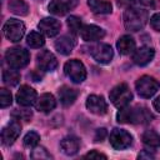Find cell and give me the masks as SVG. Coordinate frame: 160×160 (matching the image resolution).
I'll return each instance as SVG.
<instances>
[{"mask_svg":"<svg viewBox=\"0 0 160 160\" xmlns=\"http://www.w3.org/2000/svg\"><path fill=\"white\" fill-rule=\"evenodd\" d=\"M80 35H81L82 40H85V41H96V40H100L104 38L105 31L100 26H96V25H85V26H82Z\"/></svg>","mask_w":160,"mask_h":160,"instance_id":"e0dca14e","label":"cell"},{"mask_svg":"<svg viewBox=\"0 0 160 160\" xmlns=\"http://www.w3.org/2000/svg\"><path fill=\"white\" fill-rule=\"evenodd\" d=\"M148 21V12L138 8H128L124 12V25L129 31L141 30Z\"/></svg>","mask_w":160,"mask_h":160,"instance_id":"7a4b0ae2","label":"cell"},{"mask_svg":"<svg viewBox=\"0 0 160 160\" xmlns=\"http://www.w3.org/2000/svg\"><path fill=\"white\" fill-rule=\"evenodd\" d=\"M38 28H39V30L42 34H45L49 38H52V36H55V35L59 34L60 28H61V24L56 19H54V18H44L38 24Z\"/></svg>","mask_w":160,"mask_h":160,"instance_id":"9a60e30c","label":"cell"},{"mask_svg":"<svg viewBox=\"0 0 160 160\" xmlns=\"http://www.w3.org/2000/svg\"><path fill=\"white\" fill-rule=\"evenodd\" d=\"M142 142L150 148H160V135L154 130H146L142 134Z\"/></svg>","mask_w":160,"mask_h":160,"instance_id":"d4e9b609","label":"cell"},{"mask_svg":"<svg viewBox=\"0 0 160 160\" xmlns=\"http://www.w3.org/2000/svg\"><path fill=\"white\" fill-rule=\"evenodd\" d=\"M109 98L114 106L121 109L130 104V101L132 100V92L130 91L129 86L125 82H121L111 89Z\"/></svg>","mask_w":160,"mask_h":160,"instance_id":"3957f363","label":"cell"},{"mask_svg":"<svg viewBox=\"0 0 160 160\" xmlns=\"http://www.w3.org/2000/svg\"><path fill=\"white\" fill-rule=\"evenodd\" d=\"M58 95H59L60 102L64 106H70L75 102V100L78 98V91L69 86H61L58 91Z\"/></svg>","mask_w":160,"mask_h":160,"instance_id":"44dd1931","label":"cell"},{"mask_svg":"<svg viewBox=\"0 0 160 160\" xmlns=\"http://www.w3.org/2000/svg\"><path fill=\"white\" fill-rule=\"evenodd\" d=\"M84 158H86V159H106V155L98 152L96 150H92V151L88 152L86 155H84Z\"/></svg>","mask_w":160,"mask_h":160,"instance_id":"836d02e7","label":"cell"},{"mask_svg":"<svg viewBox=\"0 0 160 160\" xmlns=\"http://www.w3.org/2000/svg\"><path fill=\"white\" fill-rule=\"evenodd\" d=\"M135 88H136L138 94L141 98L149 99V98H151L159 90L160 84H159V81L155 78L149 76V75H144V76H141V78H139L136 80Z\"/></svg>","mask_w":160,"mask_h":160,"instance_id":"5b68a950","label":"cell"},{"mask_svg":"<svg viewBox=\"0 0 160 160\" xmlns=\"http://www.w3.org/2000/svg\"><path fill=\"white\" fill-rule=\"evenodd\" d=\"M152 115L146 108L136 106V108H121L116 115L119 122L122 124H144L150 121Z\"/></svg>","mask_w":160,"mask_h":160,"instance_id":"6da1fadb","label":"cell"},{"mask_svg":"<svg viewBox=\"0 0 160 160\" xmlns=\"http://www.w3.org/2000/svg\"><path fill=\"white\" fill-rule=\"evenodd\" d=\"M139 159H154L155 158V155L152 154V152H150V151H146V150H144V151H141L140 154H139V156H138Z\"/></svg>","mask_w":160,"mask_h":160,"instance_id":"d590c367","label":"cell"},{"mask_svg":"<svg viewBox=\"0 0 160 160\" xmlns=\"http://www.w3.org/2000/svg\"><path fill=\"white\" fill-rule=\"evenodd\" d=\"M9 10L16 15H26L29 12V6L24 0H11L9 2Z\"/></svg>","mask_w":160,"mask_h":160,"instance_id":"484cf974","label":"cell"},{"mask_svg":"<svg viewBox=\"0 0 160 160\" xmlns=\"http://www.w3.org/2000/svg\"><path fill=\"white\" fill-rule=\"evenodd\" d=\"M154 55H155V51H154L152 48H150V46H141V48H139L138 50L134 51L132 60H134V62L136 65L145 66V65H148L154 59Z\"/></svg>","mask_w":160,"mask_h":160,"instance_id":"2e32d148","label":"cell"},{"mask_svg":"<svg viewBox=\"0 0 160 160\" xmlns=\"http://www.w3.org/2000/svg\"><path fill=\"white\" fill-rule=\"evenodd\" d=\"M109 141H110V145L116 149V150H124L126 148H129L132 142V136L126 131V130H122V129H114L111 132H110V136H109Z\"/></svg>","mask_w":160,"mask_h":160,"instance_id":"ba28073f","label":"cell"},{"mask_svg":"<svg viewBox=\"0 0 160 160\" xmlns=\"http://www.w3.org/2000/svg\"><path fill=\"white\" fill-rule=\"evenodd\" d=\"M68 26L70 29V31L72 34H78L81 31L82 29V24H81V19L78 16H69L68 18Z\"/></svg>","mask_w":160,"mask_h":160,"instance_id":"83f0119b","label":"cell"},{"mask_svg":"<svg viewBox=\"0 0 160 160\" xmlns=\"http://www.w3.org/2000/svg\"><path fill=\"white\" fill-rule=\"evenodd\" d=\"M105 135H106V130L105 129H98L96 135H95V141H102Z\"/></svg>","mask_w":160,"mask_h":160,"instance_id":"e575fe53","label":"cell"},{"mask_svg":"<svg viewBox=\"0 0 160 160\" xmlns=\"http://www.w3.org/2000/svg\"><path fill=\"white\" fill-rule=\"evenodd\" d=\"M64 71H65L66 76H68L72 82L80 84V82H82V81L86 79V70H85V66H84V64H82L80 60H78V59L69 60V61L64 65Z\"/></svg>","mask_w":160,"mask_h":160,"instance_id":"8992f818","label":"cell"},{"mask_svg":"<svg viewBox=\"0 0 160 160\" xmlns=\"http://www.w3.org/2000/svg\"><path fill=\"white\" fill-rule=\"evenodd\" d=\"M2 31H4V35L8 40H10L12 42H18L22 39V36L25 34V25L20 20L10 19L5 22Z\"/></svg>","mask_w":160,"mask_h":160,"instance_id":"52a82bcc","label":"cell"},{"mask_svg":"<svg viewBox=\"0 0 160 160\" xmlns=\"http://www.w3.org/2000/svg\"><path fill=\"white\" fill-rule=\"evenodd\" d=\"M2 81L4 84L9 85V86H15L19 84L20 81V74L18 72V69H8L4 70L2 72Z\"/></svg>","mask_w":160,"mask_h":160,"instance_id":"cb8c5ba5","label":"cell"},{"mask_svg":"<svg viewBox=\"0 0 160 160\" xmlns=\"http://www.w3.org/2000/svg\"><path fill=\"white\" fill-rule=\"evenodd\" d=\"M6 62L12 69H21L30 61V54L24 48H11L5 54Z\"/></svg>","mask_w":160,"mask_h":160,"instance_id":"277c9868","label":"cell"},{"mask_svg":"<svg viewBox=\"0 0 160 160\" xmlns=\"http://www.w3.org/2000/svg\"><path fill=\"white\" fill-rule=\"evenodd\" d=\"M150 25L154 30L160 31V12H156L150 18Z\"/></svg>","mask_w":160,"mask_h":160,"instance_id":"d6a6232c","label":"cell"},{"mask_svg":"<svg viewBox=\"0 0 160 160\" xmlns=\"http://www.w3.org/2000/svg\"><path fill=\"white\" fill-rule=\"evenodd\" d=\"M36 61L42 71H54L58 66V60L55 55L48 50H42L41 52H39L36 56Z\"/></svg>","mask_w":160,"mask_h":160,"instance_id":"7c38bea8","label":"cell"},{"mask_svg":"<svg viewBox=\"0 0 160 160\" xmlns=\"http://www.w3.org/2000/svg\"><path fill=\"white\" fill-rule=\"evenodd\" d=\"M78 4V0H51L48 9L54 15H65L68 11L74 9Z\"/></svg>","mask_w":160,"mask_h":160,"instance_id":"8fae6325","label":"cell"},{"mask_svg":"<svg viewBox=\"0 0 160 160\" xmlns=\"http://www.w3.org/2000/svg\"><path fill=\"white\" fill-rule=\"evenodd\" d=\"M86 108L90 112L95 115H104L108 111V104L102 96L90 95L86 99Z\"/></svg>","mask_w":160,"mask_h":160,"instance_id":"5bb4252c","label":"cell"},{"mask_svg":"<svg viewBox=\"0 0 160 160\" xmlns=\"http://www.w3.org/2000/svg\"><path fill=\"white\" fill-rule=\"evenodd\" d=\"M36 91L28 86V85H22L20 86L18 94H16V101L19 105L21 106H30L32 104L36 102Z\"/></svg>","mask_w":160,"mask_h":160,"instance_id":"4fadbf2b","label":"cell"},{"mask_svg":"<svg viewBox=\"0 0 160 160\" xmlns=\"http://www.w3.org/2000/svg\"><path fill=\"white\" fill-rule=\"evenodd\" d=\"M152 105H154V108H155V110L156 111H159L160 112V95L154 100V102H152Z\"/></svg>","mask_w":160,"mask_h":160,"instance_id":"8d00e7d4","label":"cell"},{"mask_svg":"<svg viewBox=\"0 0 160 160\" xmlns=\"http://www.w3.org/2000/svg\"><path fill=\"white\" fill-rule=\"evenodd\" d=\"M26 44L30 46V48H34V49H38V48H41L44 44H45V40H44V36L38 32V31H31L28 38H26Z\"/></svg>","mask_w":160,"mask_h":160,"instance_id":"4316f807","label":"cell"},{"mask_svg":"<svg viewBox=\"0 0 160 160\" xmlns=\"http://www.w3.org/2000/svg\"><path fill=\"white\" fill-rule=\"evenodd\" d=\"M60 149L65 155H75L80 149V141L75 136H66L60 141Z\"/></svg>","mask_w":160,"mask_h":160,"instance_id":"ac0fdd59","label":"cell"},{"mask_svg":"<svg viewBox=\"0 0 160 160\" xmlns=\"http://www.w3.org/2000/svg\"><path fill=\"white\" fill-rule=\"evenodd\" d=\"M11 101H12L11 92L6 89H1L0 90V106L1 108H8L9 105H11Z\"/></svg>","mask_w":160,"mask_h":160,"instance_id":"f546056e","label":"cell"},{"mask_svg":"<svg viewBox=\"0 0 160 160\" xmlns=\"http://www.w3.org/2000/svg\"><path fill=\"white\" fill-rule=\"evenodd\" d=\"M56 106V100L51 94H42L35 102V108L36 110L41 111V112H50L51 110H54Z\"/></svg>","mask_w":160,"mask_h":160,"instance_id":"d6986e66","label":"cell"},{"mask_svg":"<svg viewBox=\"0 0 160 160\" xmlns=\"http://www.w3.org/2000/svg\"><path fill=\"white\" fill-rule=\"evenodd\" d=\"M12 116L16 118L18 120H20V119L28 120V119L31 118V111H29V110H16V111L12 112Z\"/></svg>","mask_w":160,"mask_h":160,"instance_id":"1f68e13d","label":"cell"},{"mask_svg":"<svg viewBox=\"0 0 160 160\" xmlns=\"http://www.w3.org/2000/svg\"><path fill=\"white\" fill-rule=\"evenodd\" d=\"M74 46H75V40L69 35H62L55 41V49L62 55H69L72 51Z\"/></svg>","mask_w":160,"mask_h":160,"instance_id":"ffe728a7","label":"cell"},{"mask_svg":"<svg viewBox=\"0 0 160 160\" xmlns=\"http://www.w3.org/2000/svg\"><path fill=\"white\" fill-rule=\"evenodd\" d=\"M20 131H21V125L18 121V119L10 121L1 130V141H2V144L6 145V146L11 145L18 139V136L20 135Z\"/></svg>","mask_w":160,"mask_h":160,"instance_id":"30bf717a","label":"cell"},{"mask_svg":"<svg viewBox=\"0 0 160 160\" xmlns=\"http://www.w3.org/2000/svg\"><path fill=\"white\" fill-rule=\"evenodd\" d=\"M116 48L121 55H129L135 51V40L130 35H124L118 40Z\"/></svg>","mask_w":160,"mask_h":160,"instance_id":"7402d4cb","label":"cell"},{"mask_svg":"<svg viewBox=\"0 0 160 160\" xmlns=\"http://www.w3.org/2000/svg\"><path fill=\"white\" fill-rule=\"evenodd\" d=\"M31 158L32 159H51L52 156L48 152V150L45 149V148H42V146H38V148H35L34 150H32V152H31Z\"/></svg>","mask_w":160,"mask_h":160,"instance_id":"4dcf8cb0","label":"cell"},{"mask_svg":"<svg viewBox=\"0 0 160 160\" xmlns=\"http://www.w3.org/2000/svg\"><path fill=\"white\" fill-rule=\"evenodd\" d=\"M88 5L95 14H110L112 10L111 4L105 0H88Z\"/></svg>","mask_w":160,"mask_h":160,"instance_id":"603a6c76","label":"cell"},{"mask_svg":"<svg viewBox=\"0 0 160 160\" xmlns=\"http://www.w3.org/2000/svg\"><path fill=\"white\" fill-rule=\"evenodd\" d=\"M39 140H40L39 134L35 132V131H30V132H28V134L24 136V145H25L26 148H34V146L38 145Z\"/></svg>","mask_w":160,"mask_h":160,"instance_id":"f1b7e54d","label":"cell"},{"mask_svg":"<svg viewBox=\"0 0 160 160\" xmlns=\"http://www.w3.org/2000/svg\"><path fill=\"white\" fill-rule=\"evenodd\" d=\"M90 54L92 59L100 64H109L114 56V51L111 46L108 44H98L92 46L90 50Z\"/></svg>","mask_w":160,"mask_h":160,"instance_id":"9c48e42d","label":"cell"}]
</instances>
